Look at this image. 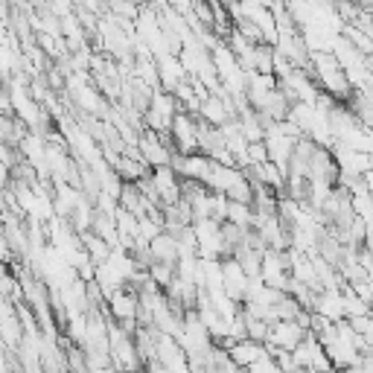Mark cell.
I'll list each match as a JSON object with an SVG mask.
<instances>
[{
    "label": "cell",
    "instance_id": "6da1fadb",
    "mask_svg": "<svg viewBox=\"0 0 373 373\" xmlns=\"http://www.w3.org/2000/svg\"><path fill=\"white\" fill-rule=\"evenodd\" d=\"M172 143H175V155H196L199 152V122L187 117V114H178L172 122Z\"/></svg>",
    "mask_w": 373,
    "mask_h": 373
},
{
    "label": "cell",
    "instance_id": "7a4b0ae2",
    "mask_svg": "<svg viewBox=\"0 0 373 373\" xmlns=\"http://www.w3.org/2000/svg\"><path fill=\"white\" fill-rule=\"evenodd\" d=\"M228 356H230V362L237 367H254V365L262 362V358H269V347L266 344H260V341L242 338L228 350Z\"/></svg>",
    "mask_w": 373,
    "mask_h": 373
},
{
    "label": "cell",
    "instance_id": "3957f363",
    "mask_svg": "<svg viewBox=\"0 0 373 373\" xmlns=\"http://www.w3.org/2000/svg\"><path fill=\"white\" fill-rule=\"evenodd\" d=\"M140 155H143V161L149 163V167H155V170H163V167H172V161H175V155H170V149L163 146V140H161V134H146V137H140Z\"/></svg>",
    "mask_w": 373,
    "mask_h": 373
},
{
    "label": "cell",
    "instance_id": "277c9868",
    "mask_svg": "<svg viewBox=\"0 0 373 373\" xmlns=\"http://www.w3.org/2000/svg\"><path fill=\"white\" fill-rule=\"evenodd\" d=\"M111 315L117 318V324H126V327L134 324L137 315H140V298L129 292V289H122V292L111 298Z\"/></svg>",
    "mask_w": 373,
    "mask_h": 373
}]
</instances>
